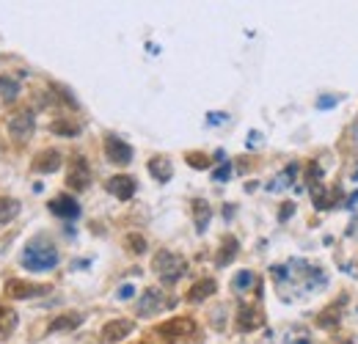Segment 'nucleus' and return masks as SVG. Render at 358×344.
<instances>
[{"mask_svg":"<svg viewBox=\"0 0 358 344\" xmlns=\"http://www.w3.org/2000/svg\"><path fill=\"white\" fill-rule=\"evenodd\" d=\"M55 264H58V251L47 237H34L25 245V251H22V267L25 270L42 273V270H50Z\"/></svg>","mask_w":358,"mask_h":344,"instance_id":"nucleus-1","label":"nucleus"},{"mask_svg":"<svg viewBox=\"0 0 358 344\" xmlns=\"http://www.w3.org/2000/svg\"><path fill=\"white\" fill-rule=\"evenodd\" d=\"M152 270L166 284H174V281H179L187 273V261H185V257L174 254V251H160V254H155V259H152Z\"/></svg>","mask_w":358,"mask_h":344,"instance_id":"nucleus-2","label":"nucleus"},{"mask_svg":"<svg viewBox=\"0 0 358 344\" xmlns=\"http://www.w3.org/2000/svg\"><path fill=\"white\" fill-rule=\"evenodd\" d=\"M50 289H52L50 284H34V281H20V278L6 281V295H8V298H14V301L39 298V295H47Z\"/></svg>","mask_w":358,"mask_h":344,"instance_id":"nucleus-3","label":"nucleus"},{"mask_svg":"<svg viewBox=\"0 0 358 344\" xmlns=\"http://www.w3.org/2000/svg\"><path fill=\"white\" fill-rule=\"evenodd\" d=\"M155 331H157L160 336H166L169 342H171V339H190V336L196 334V322H193L190 317H174V320L157 325Z\"/></svg>","mask_w":358,"mask_h":344,"instance_id":"nucleus-4","label":"nucleus"},{"mask_svg":"<svg viewBox=\"0 0 358 344\" xmlns=\"http://www.w3.org/2000/svg\"><path fill=\"white\" fill-rule=\"evenodd\" d=\"M105 155L113 166H127L133 160V146L116 135H105Z\"/></svg>","mask_w":358,"mask_h":344,"instance_id":"nucleus-5","label":"nucleus"},{"mask_svg":"<svg viewBox=\"0 0 358 344\" xmlns=\"http://www.w3.org/2000/svg\"><path fill=\"white\" fill-rule=\"evenodd\" d=\"M169 306H174V301L166 298L160 289H146V292L141 295V303H138V314H141V317H152V314H157V311H163V308H169Z\"/></svg>","mask_w":358,"mask_h":344,"instance_id":"nucleus-6","label":"nucleus"},{"mask_svg":"<svg viewBox=\"0 0 358 344\" xmlns=\"http://www.w3.org/2000/svg\"><path fill=\"white\" fill-rule=\"evenodd\" d=\"M6 127L11 132V138L25 141V138H31V132H34V113H31V110H17V113L8 116Z\"/></svg>","mask_w":358,"mask_h":344,"instance_id":"nucleus-7","label":"nucleus"},{"mask_svg":"<svg viewBox=\"0 0 358 344\" xmlns=\"http://www.w3.org/2000/svg\"><path fill=\"white\" fill-rule=\"evenodd\" d=\"M66 185L75 187V190H86L91 185V169H89V163H86V157L78 155V157L72 160L69 173H66Z\"/></svg>","mask_w":358,"mask_h":344,"instance_id":"nucleus-8","label":"nucleus"},{"mask_svg":"<svg viewBox=\"0 0 358 344\" xmlns=\"http://www.w3.org/2000/svg\"><path fill=\"white\" fill-rule=\"evenodd\" d=\"M259 325H262V311L257 306L240 303V308H237V331L248 334V331H257Z\"/></svg>","mask_w":358,"mask_h":344,"instance_id":"nucleus-9","label":"nucleus"},{"mask_svg":"<svg viewBox=\"0 0 358 344\" xmlns=\"http://www.w3.org/2000/svg\"><path fill=\"white\" fill-rule=\"evenodd\" d=\"M105 187H108V193H110V196H116V199L127 201V199H133L135 196V187H138V185H135L133 176H124V173H122V176H110Z\"/></svg>","mask_w":358,"mask_h":344,"instance_id":"nucleus-10","label":"nucleus"},{"mask_svg":"<svg viewBox=\"0 0 358 344\" xmlns=\"http://www.w3.org/2000/svg\"><path fill=\"white\" fill-rule=\"evenodd\" d=\"M133 331H135L133 320H113V322H108L102 328V339L105 342H119V339H127Z\"/></svg>","mask_w":358,"mask_h":344,"instance_id":"nucleus-11","label":"nucleus"},{"mask_svg":"<svg viewBox=\"0 0 358 344\" xmlns=\"http://www.w3.org/2000/svg\"><path fill=\"white\" fill-rule=\"evenodd\" d=\"M50 213L58 217H66V220H72V217L80 215V204L72 199V196H58V199H52L50 201Z\"/></svg>","mask_w":358,"mask_h":344,"instance_id":"nucleus-12","label":"nucleus"},{"mask_svg":"<svg viewBox=\"0 0 358 344\" xmlns=\"http://www.w3.org/2000/svg\"><path fill=\"white\" fill-rule=\"evenodd\" d=\"M61 169V152L55 149H45L34 157V171L36 173H52Z\"/></svg>","mask_w":358,"mask_h":344,"instance_id":"nucleus-13","label":"nucleus"},{"mask_svg":"<svg viewBox=\"0 0 358 344\" xmlns=\"http://www.w3.org/2000/svg\"><path fill=\"white\" fill-rule=\"evenodd\" d=\"M309 187H312V199H314V207H317V210H331V207L339 201V190L328 193V190H325L322 185H317V182H312Z\"/></svg>","mask_w":358,"mask_h":344,"instance_id":"nucleus-14","label":"nucleus"},{"mask_svg":"<svg viewBox=\"0 0 358 344\" xmlns=\"http://www.w3.org/2000/svg\"><path fill=\"white\" fill-rule=\"evenodd\" d=\"M215 289H218V284H215L213 278H201V281H196V284L190 287V292H187V301H190V303L207 301L210 295H215Z\"/></svg>","mask_w":358,"mask_h":344,"instance_id":"nucleus-15","label":"nucleus"},{"mask_svg":"<svg viewBox=\"0 0 358 344\" xmlns=\"http://www.w3.org/2000/svg\"><path fill=\"white\" fill-rule=\"evenodd\" d=\"M213 217V210L204 199H196L193 201V220H196V231H207V223Z\"/></svg>","mask_w":358,"mask_h":344,"instance_id":"nucleus-16","label":"nucleus"},{"mask_svg":"<svg viewBox=\"0 0 358 344\" xmlns=\"http://www.w3.org/2000/svg\"><path fill=\"white\" fill-rule=\"evenodd\" d=\"M149 173H152L157 182H169V179L174 176V169H171V163H169L166 157H152V160H149Z\"/></svg>","mask_w":358,"mask_h":344,"instance_id":"nucleus-17","label":"nucleus"},{"mask_svg":"<svg viewBox=\"0 0 358 344\" xmlns=\"http://www.w3.org/2000/svg\"><path fill=\"white\" fill-rule=\"evenodd\" d=\"M17 328V314L0 303V339H8Z\"/></svg>","mask_w":358,"mask_h":344,"instance_id":"nucleus-18","label":"nucleus"},{"mask_svg":"<svg viewBox=\"0 0 358 344\" xmlns=\"http://www.w3.org/2000/svg\"><path fill=\"white\" fill-rule=\"evenodd\" d=\"M237 251H240V243H237L234 237H226L224 243H221V254L215 257V264H218V267H226L231 259L237 257Z\"/></svg>","mask_w":358,"mask_h":344,"instance_id":"nucleus-19","label":"nucleus"},{"mask_svg":"<svg viewBox=\"0 0 358 344\" xmlns=\"http://www.w3.org/2000/svg\"><path fill=\"white\" fill-rule=\"evenodd\" d=\"M342 306H345V298H339L331 308H325V311L320 314L317 322H320L322 328H334V325H339V311H342Z\"/></svg>","mask_w":358,"mask_h":344,"instance_id":"nucleus-20","label":"nucleus"},{"mask_svg":"<svg viewBox=\"0 0 358 344\" xmlns=\"http://www.w3.org/2000/svg\"><path fill=\"white\" fill-rule=\"evenodd\" d=\"M17 213H20V201L17 199H8V196H0V226L8 223V220H14Z\"/></svg>","mask_w":358,"mask_h":344,"instance_id":"nucleus-21","label":"nucleus"},{"mask_svg":"<svg viewBox=\"0 0 358 344\" xmlns=\"http://www.w3.org/2000/svg\"><path fill=\"white\" fill-rule=\"evenodd\" d=\"M80 322H83L80 314H64V317H58V320L50 322V331H75Z\"/></svg>","mask_w":358,"mask_h":344,"instance_id":"nucleus-22","label":"nucleus"},{"mask_svg":"<svg viewBox=\"0 0 358 344\" xmlns=\"http://www.w3.org/2000/svg\"><path fill=\"white\" fill-rule=\"evenodd\" d=\"M295 173H298V166L292 163V166H287V171L278 173L275 179H273V185H270V190H281V187H289V182L295 179Z\"/></svg>","mask_w":358,"mask_h":344,"instance_id":"nucleus-23","label":"nucleus"},{"mask_svg":"<svg viewBox=\"0 0 358 344\" xmlns=\"http://www.w3.org/2000/svg\"><path fill=\"white\" fill-rule=\"evenodd\" d=\"M17 94H20V83H17V80L0 78V96H3V99H14Z\"/></svg>","mask_w":358,"mask_h":344,"instance_id":"nucleus-24","label":"nucleus"},{"mask_svg":"<svg viewBox=\"0 0 358 344\" xmlns=\"http://www.w3.org/2000/svg\"><path fill=\"white\" fill-rule=\"evenodd\" d=\"M52 132L55 135H78L80 124H75V122H52Z\"/></svg>","mask_w":358,"mask_h":344,"instance_id":"nucleus-25","label":"nucleus"},{"mask_svg":"<svg viewBox=\"0 0 358 344\" xmlns=\"http://www.w3.org/2000/svg\"><path fill=\"white\" fill-rule=\"evenodd\" d=\"M257 278H254V273H248V270H243V273H237L234 275V281H231V287L234 289H245V287H251Z\"/></svg>","mask_w":358,"mask_h":344,"instance_id":"nucleus-26","label":"nucleus"},{"mask_svg":"<svg viewBox=\"0 0 358 344\" xmlns=\"http://www.w3.org/2000/svg\"><path fill=\"white\" fill-rule=\"evenodd\" d=\"M187 163H190L193 169H207V166H210L207 155H201V152H190V155H187Z\"/></svg>","mask_w":358,"mask_h":344,"instance_id":"nucleus-27","label":"nucleus"},{"mask_svg":"<svg viewBox=\"0 0 358 344\" xmlns=\"http://www.w3.org/2000/svg\"><path fill=\"white\" fill-rule=\"evenodd\" d=\"M127 248H133V254H143L146 243H143V237H138V234H130V237H127Z\"/></svg>","mask_w":358,"mask_h":344,"instance_id":"nucleus-28","label":"nucleus"},{"mask_svg":"<svg viewBox=\"0 0 358 344\" xmlns=\"http://www.w3.org/2000/svg\"><path fill=\"white\" fill-rule=\"evenodd\" d=\"M229 176H231V163H224L221 169H215V171H213V179H215V182H226Z\"/></svg>","mask_w":358,"mask_h":344,"instance_id":"nucleus-29","label":"nucleus"},{"mask_svg":"<svg viewBox=\"0 0 358 344\" xmlns=\"http://www.w3.org/2000/svg\"><path fill=\"white\" fill-rule=\"evenodd\" d=\"M281 207H284V210L278 213V217H281V220H287V217L295 213V204H281Z\"/></svg>","mask_w":358,"mask_h":344,"instance_id":"nucleus-30","label":"nucleus"},{"mask_svg":"<svg viewBox=\"0 0 358 344\" xmlns=\"http://www.w3.org/2000/svg\"><path fill=\"white\" fill-rule=\"evenodd\" d=\"M119 298H122V301L133 298V287H130V284H127V287H122V289H119Z\"/></svg>","mask_w":358,"mask_h":344,"instance_id":"nucleus-31","label":"nucleus"},{"mask_svg":"<svg viewBox=\"0 0 358 344\" xmlns=\"http://www.w3.org/2000/svg\"><path fill=\"white\" fill-rule=\"evenodd\" d=\"M226 116L224 113H210V124H221Z\"/></svg>","mask_w":358,"mask_h":344,"instance_id":"nucleus-32","label":"nucleus"},{"mask_svg":"<svg viewBox=\"0 0 358 344\" xmlns=\"http://www.w3.org/2000/svg\"><path fill=\"white\" fill-rule=\"evenodd\" d=\"M331 105H336V99H320L317 102V108H331Z\"/></svg>","mask_w":358,"mask_h":344,"instance_id":"nucleus-33","label":"nucleus"}]
</instances>
